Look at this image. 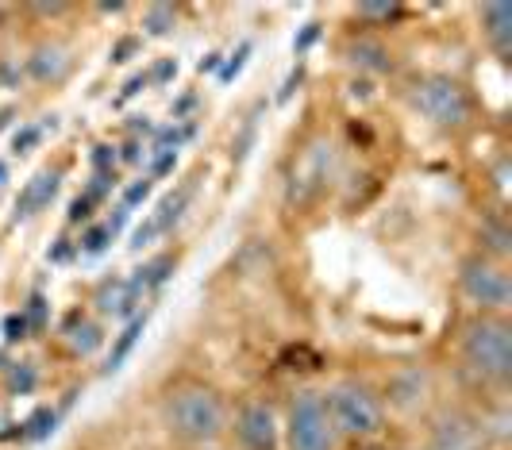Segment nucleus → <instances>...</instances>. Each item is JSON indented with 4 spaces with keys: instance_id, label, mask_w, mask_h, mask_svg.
<instances>
[{
    "instance_id": "nucleus-11",
    "label": "nucleus",
    "mask_w": 512,
    "mask_h": 450,
    "mask_svg": "<svg viewBox=\"0 0 512 450\" xmlns=\"http://www.w3.org/2000/svg\"><path fill=\"white\" fill-rule=\"evenodd\" d=\"M143 324H147V316H143V320H135V324H131L128 331H124V335H120V343H116V350H112V358H108V366H112V370H116V366H120V362H124V358H128L131 343H135V335H139V331H143Z\"/></svg>"
},
{
    "instance_id": "nucleus-1",
    "label": "nucleus",
    "mask_w": 512,
    "mask_h": 450,
    "mask_svg": "<svg viewBox=\"0 0 512 450\" xmlns=\"http://www.w3.org/2000/svg\"><path fill=\"white\" fill-rule=\"evenodd\" d=\"M162 412H166L170 435H174L178 443H185V447L205 450V447H212V443H220L224 431H228V404H224V397H220L212 385L197 381V377L178 381V385L166 393Z\"/></svg>"
},
{
    "instance_id": "nucleus-12",
    "label": "nucleus",
    "mask_w": 512,
    "mask_h": 450,
    "mask_svg": "<svg viewBox=\"0 0 512 450\" xmlns=\"http://www.w3.org/2000/svg\"><path fill=\"white\" fill-rule=\"evenodd\" d=\"M359 12L362 16H378V20H393V16H401V8H397V4H362Z\"/></svg>"
},
{
    "instance_id": "nucleus-7",
    "label": "nucleus",
    "mask_w": 512,
    "mask_h": 450,
    "mask_svg": "<svg viewBox=\"0 0 512 450\" xmlns=\"http://www.w3.org/2000/svg\"><path fill=\"white\" fill-rule=\"evenodd\" d=\"M235 439L239 450H278L282 447V424L270 400H247L235 416Z\"/></svg>"
},
{
    "instance_id": "nucleus-3",
    "label": "nucleus",
    "mask_w": 512,
    "mask_h": 450,
    "mask_svg": "<svg viewBox=\"0 0 512 450\" xmlns=\"http://www.w3.org/2000/svg\"><path fill=\"white\" fill-rule=\"evenodd\" d=\"M459 354L466 370L489 385H505L512 377V327L505 316H478L462 327Z\"/></svg>"
},
{
    "instance_id": "nucleus-4",
    "label": "nucleus",
    "mask_w": 512,
    "mask_h": 450,
    "mask_svg": "<svg viewBox=\"0 0 512 450\" xmlns=\"http://www.w3.org/2000/svg\"><path fill=\"white\" fill-rule=\"evenodd\" d=\"M285 450H335L339 447V435L328 416V400L316 389H301L289 400V412H285L282 427Z\"/></svg>"
},
{
    "instance_id": "nucleus-10",
    "label": "nucleus",
    "mask_w": 512,
    "mask_h": 450,
    "mask_svg": "<svg viewBox=\"0 0 512 450\" xmlns=\"http://www.w3.org/2000/svg\"><path fill=\"white\" fill-rule=\"evenodd\" d=\"M185 200H189V185L181 189L178 197H170V200H166V204L158 208V216H151V220H147V227H139V235H135V243L143 247L147 239H154V235H162V231H166V227H170V224H174V220H178V216H181V208H185Z\"/></svg>"
},
{
    "instance_id": "nucleus-5",
    "label": "nucleus",
    "mask_w": 512,
    "mask_h": 450,
    "mask_svg": "<svg viewBox=\"0 0 512 450\" xmlns=\"http://www.w3.org/2000/svg\"><path fill=\"white\" fill-rule=\"evenodd\" d=\"M412 108L436 127H462L470 124V97L455 77L428 74L412 81Z\"/></svg>"
},
{
    "instance_id": "nucleus-2",
    "label": "nucleus",
    "mask_w": 512,
    "mask_h": 450,
    "mask_svg": "<svg viewBox=\"0 0 512 450\" xmlns=\"http://www.w3.org/2000/svg\"><path fill=\"white\" fill-rule=\"evenodd\" d=\"M328 400V416L339 439L347 443H374L385 431V400L359 377H343L324 393Z\"/></svg>"
},
{
    "instance_id": "nucleus-6",
    "label": "nucleus",
    "mask_w": 512,
    "mask_h": 450,
    "mask_svg": "<svg viewBox=\"0 0 512 450\" xmlns=\"http://www.w3.org/2000/svg\"><path fill=\"white\" fill-rule=\"evenodd\" d=\"M462 297L470 300L474 308H482V316H505L512 300V281L505 274V266L489 254H474L462 262Z\"/></svg>"
},
{
    "instance_id": "nucleus-13",
    "label": "nucleus",
    "mask_w": 512,
    "mask_h": 450,
    "mask_svg": "<svg viewBox=\"0 0 512 450\" xmlns=\"http://www.w3.org/2000/svg\"><path fill=\"white\" fill-rule=\"evenodd\" d=\"M355 450H389V447H382V443L374 439V443H359V447H355Z\"/></svg>"
},
{
    "instance_id": "nucleus-8",
    "label": "nucleus",
    "mask_w": 512,
    "mask_h": 450,
    "mask_svg": "<svg viewBox=\"0 0 512 450\" xmlns=\"http://www.w3.org/2000/svg\"><path fill=\"white\" fill-rule=\"evenodd\" d=\"M58 170H43V174H35L31 181L24 185V193H20V200H16V212L20 216H35V212H43L47 204L54 200V193H58Z\"/></svg>"
},
{
    "instance_id": "nucleus-9",
    "label": "nucleus",
    "mask_w": 512,
    "mask_h": 450,
    "mask_svg": "<svg viewBox=\"0 0 512 450\" xmlns=\"http://www.w3.org/2000/svg\"><path fill=\"white\" fill-rule=\"evenodd\" d=\"M482 20H486V39L489 47L497 50L501 58H509V35H512V8L509 4H489L482 8Z\"/></svg>"
}]
</instances>
